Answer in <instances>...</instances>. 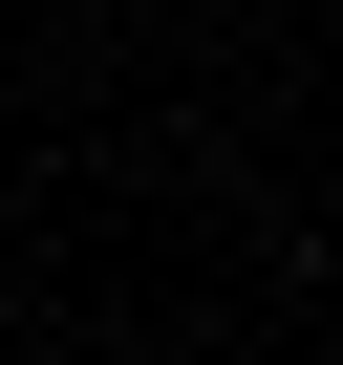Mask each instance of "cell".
Returning a JSON list of instances; mask_svg holds the SVG:
<instances>
[{
    "instance_id": "1",
    "label": "cell",
    "mask_w": 343,
    "mask_h": 365,
    "mask_svg": "<svg viewBox=\"0 0 343 365\" xmlns=\"http://www.w3.org/2000/svg\"><path fill=\"white\" fill-rule=\"evenodd\" d=\"M322 344H343V301H322Z\"/></svg>"
}]
</instances>
